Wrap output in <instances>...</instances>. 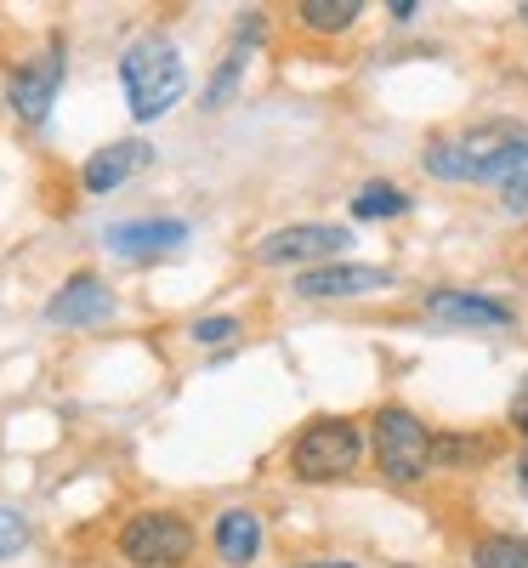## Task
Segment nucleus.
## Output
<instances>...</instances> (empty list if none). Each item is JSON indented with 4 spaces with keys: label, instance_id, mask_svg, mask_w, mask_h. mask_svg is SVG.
Returning a JSON list of instances; mask_svg holds the SVG:
<instances>
[{
    "label": "nucleus",
    "instance_id": "obj_1",
    "mask_svg": "<svg viewBox=\"0 0 528 568\" xmlns=\"http://www.w3.org/2000/svg\"><path fill=\"white\" fill-rule=\"evenodd\" d=\"M420 165H426V176H444V182H511L528 165V125L495 120L466 136L431 142Z\"/></svg>",
    "mask_w": 528,
    "mask_h": 568
},
{
    "label": "nucleus",
    "instance_id": "obj_2",
    "mask_svg": "<svg viewBox=\"0 0 528 568\" xmlns=\"http://www.w3.org/2000/svg\"><path fill=\"white\" fill-rule=\"evenodd\" d=\"M120 85H125L131 114L149 125V120H160V114H171L182 103L187 69H182L176 45L165 34H142V40L125 45V58H120Z\"/></svg>",
    "mask_w": 528,
    "mask_h": 568
},
{
    "label": "nucleus",
    "instance_id": "obj_3",
    "mask_svg": "<svg viewBox=\"0 0 528 568\" xmlns=\"http://www.w3.org/2000/svg\"><path fill=\"white\" fill-rule=\"evenodd\" d=\"M364 455V433L358 420H342V415H318L307 420L296 444H291V471L302 484H342L353 478V466Z\"/></svg>",
    "mask_w": 528,
    "mask_h": 568
},
{
    "label": "nucleus",
    "instance_id": "obj_4",
    "mask_svg": "<svg viewBox=\"0 0 528 568\" xmlns=\"http://www.w3.org/2000/svg\"><path fill=\"white\" fill-rule=\"evenodd\" d=\"M369 449H375V466H380V478H387V484H420L431 471V433H426V420L409 415L404 404L375 409Z\"/></svg>",
    "mask_w": 528,
    "mask_h": 568
},
{
    "label": "nucleus",
    "instance_id": "obj_5",
    "mask_svg": "<svg viewBox=\"0 0 528 568\" xmlns=\"http://www.w3.org/2000/svg\"><path fill=\"white\" fill-rule=\"evenodd\" d=\"M120 557L131 568H182L194 557V524L182 511H136L120 529Z\"/></svg>",
    "mask_w": 528,
    "mask_h": 568
},
{
    "label": "nucleus",
    "instance_id": "obj_6",
    "mask_svg": "<svg viewBox=\"0 0 528 568\" xmlns=\"http://www.w3.org/2000/svg\"><path fill=\"white\" fill-rule=\"evenodd\" d=\"M347 245H353L347 227H335V222H296V227L267 233V240L256 245V262H267V267H318V262H335Z\"/></svg>",
    "mask_w": 528,
    "mask_h": 568
},
{
    "label": "nucleus",
    "instance_id": "obj_7",
    "mask_svg": "<svg viewBox=\"0 0 528 568\" xmlns=\"http://www.w3.org/2000/svg\"><path fill=\"white\" fill-rule=\"evenodd\" d=\"M63 74H69V45H63V40H52L40 58H29V63L12 74V85H7L12 114H18V120H29V125H40L45 114H52V103H58Z\"/></svg>",
    "mask_w": 528,
    "mask_h": 568
},
{
    "label": "nucleus",
    "instance_id": "obj_8",
    "mask_svg": "<svg viewBox=\"0 0 528 568\" xmlns=\"http://www.w3.org/2000/svg\"><path fill=\"white\" fill-rule=\"evenodd\" d=\"M387 284H393L387 267H369V262H318V267H302L296 296H307V302H342V296H375V291H387Z\"/></svg>",
    "mask_w": 528,
    "mask_h": 568
},
{
    "label": "nucleus",
    "instance_id": "obj_9",
    "mask_svg": "<svg viewBox=\"0 0 528 568\" xmlns=\"http://www.w3.org/2000/svg\"><path fill=\"white\" fill-rule=\"evenodd\" d=\"M103 245L125 262H149V256H171L187 245V222L176 216H142V222H114L103 233Z\"/></svg>",
    "mask_w": 528,
    "mask_h": 568
},
{
    "label": "nucleus",
    "instance_id": "obj_10",
    "mask_svg": "<svg viewBox=\"0 0 528 568\" xmlns=\"http://www.w3.org/2000/svg\"><path fill=\"white\" fill-rule=\"evenodd\" d=\"M114 313V291L98 278V273H74L63 291L45 302V318L63 324V329H85V324H103Z\"/></svg>",
    "mask_w": 528,
    "mask_h": 568
},
{
    "label": "nucleus",
    "instance_id": "obj_11",
    "mask_svg": "<svg viewBox=\"0 0 528 568\" xmlns=\"http://www.w3.org/2000/svg\"><path fill=\"white\" fill-rule=\"evenodd\" d=\"M154 160V149L142 136H125V142H109V149H98L85 165H80V187L85 194H114L120 182H131L142 165Z\"/></svg>",
    "mask_w": 528,
    "mask_h": 568
},
{
    "label": "nucleus",
    "instance_id": "obj_12",
    "mask_svg": "<svg viewBox=\"0 0 528 568\" xmlns=\"http://www.w3.org/2000/svg\"><path fill=\"white\" fill-rule=\"evenodd\" d=\"M426 313L444 318V324H460V329H511V318H517L506 302L477 296V291H431Z\"/></svg>",
    "mask_w": 528,
    "mask_h": 568
},
{
    "label": "nucleus",
    "instance_id": "obj_13",
    "mask_svg": "<svg viewBox=\"0 0 528 568\" xmlns=\"http://www.w3.org/2000/svg\"><path fill=\"white\" fill-rule=\"evenodd\" d=\"M211 540H216V557H222L227 568H251L256 551H262V517H256L251 506H227V511L216 517Z\"/></svg>",
    "mask_w": 528,
    "mask_h": 568
},
{
    "label": "nucleus",
    "instance_id": "obj_14",
    "mask_svg": "<svg viewBox=\"0 0 528 568\" xmlns=\"http://www.w3.org/2000/svg\"><path fill=\"white\" fill-rule=\"evenodd\" d=\"M296 18L313 34H347L364 18V0H296Z\"/></svg>",
    "mask_w": 528,
    "mask_h": 568
},
{
    "label": "nucleus",
    "instance_id": "obj_15",
    "mask_svg": "<svg viewBox=\"0 0 528 568\" xmlns=\"http://www.w3.org/2000/svg\"><path fill=\"white\" fill-rule=\"evenodd\" d=\"M404 211H409V194H404L398 182H364L358 194H353V216L358 222H393Z\"/></svg>",
    "mask_w": 528,
    "mask_h": 568
},
{
    "label": "nucleus",
    "instance_id": "obj_16",
    "mask_svg": "<svg viewBox=\"0 0 528 568\" xmlns=\"http://www.w3.org/2000/svg\"><path fill=\"white\" fill-rule=\"evenodd\" d=\"M251 45H256V40H238V34H233L222 69H216L211 85H205V109H227V98L238 91V74H245V63H251Z\"/></svg>",
    "mask_w": 528,
    "mask_h": 568
},
{
    "label": "nucleus",
    "instance_id": "obj_17",
    "mask_svg": "<svg viewBox=\"0 0 528 568\" xmlns=\"http://www.w3.org/2000/svg\"><path fill=\"white\" fill-rule=\"evenodd\" d=\"M495 455L489 438H477V433H444V438H431V466H484Z\"/></svg>",
    "mask_w": 528,
    "mask_h": 568
},
{
    "label": "nucleus",
    "instance_id": "obj_18",
    "mask_svg": "<svg viewBox=\"0 0 528 568\" xmlns=\"http://www.w3.org/2000/svg\"><path fill=\"white\" fill-rule=\"evenodd\" d=\"M471 568H528V535H484L471 546Z\"/></svg>",
    "mask_w": 528,
    "mask_h": 568
},
{
    "label": "nucleus",
    "instance_id": "obj_19",
    "mask_svg": "<svg viewBox=\"0 0 528 568\" xmlns=\"http://www.w3.org/2000/svg\"><path fill=\"white\" fill-rule=\"evenodd\" d=\"M23 546H29V524H23V517H18L12 506H0V562L18 557Z\"/></svg>",
    "mask_w": 528,
    "mask_h": 568
},
{
    "label": "nucleus",
    "instance_id": "obj_20",
    "mask_svg": "<svg viewBox=\"0 0 528 568\" xmlns=\"http://www.w3.org/2000/svg\"><path fill=\"white\" fill-rule=\"evenodd\" d=\"M200 347H222V342H233L238 336V318H227V313H216V318H200L194 329H187Z\"/></svg>",
    "mask_w": 528,
    "mask_h": 568
},
{
    "label": "nucleus",
    "instance_id": "obj_21",
    "mask_svg": "<svg viewBox=\"0 0 528 568\" xmlns=\"http://www.w3.org/2000/svg\"><path fill=\"white\" fill-rule=\"evenodd\" d=\"M500 211H506V216H522V211H528V165H522L511 182H500Z\"/></svg>",
    "mask_w": 528,
    "mask_h": 568
},
{
    "label": "nucleus",
    "instance_id": "obj_22",
    "mask_svg": "<svg viewBox=\"0 0 528 568\" xmlns=\"http://www.w3.org/2000/svg\"><path fill=\"white\" fill-rule=\"evenodd\" d=\"M506 420H511V433H522V438H528V375H522V387H517V398H511Z\"/></svg>",
    "mask_w": 528,
    "mask_h": 568
},
{
    "label": "nucleus",
    "instance_id": "obj_23",
    "mask_svg": "<svg viewBox=\"0 0 528 568\" xmlns=\"http://www.w3.org/2000/svg\"><path fill=\"white\" fill-rule=\"evenodd\" d=\"M387 12H393L398 23H409V18L420 12V0H387Z\"/></svg>",
    "mask_w": 528,
    "mask_h": 568
},
{
    "label": "nucleus",
    "instance_id": "obj_24",
    "mask_svg": "<svg viewBox=\"0 0 528 568\" xmlns=\"http://www.w3.org/2000/svg\"><path fill=\"white\" fill-rule=\"evenodd\" d=\"M517 489H522V495H528V449H522V455H517Z\"/></svg>",
    "mask_w": 528,
    "mask_h": 568
},
{
    "label": "nucleus",
    "instance_id": "obj_25",
    "mask_svg": "<svg viewBox=\"0 0 528 568\" xmlns=\"http://www.w3.org/2000/svg\"><path fill=\"white\" fill-rule=\"evenodd\" d=\"M302 568H358V562H302Z\"/></svg>",
    "mask_w": 528,
    "mask_h": 568
},
{
    "label": "nucleus",
    "instance_id": "obj_26",
    "mask_svg": "<svg viewBox=\"0 0 528 568\" xmlns=\"http://www.w3.org/2000/svg\"><path fill=\"white\" fill-rule=\"evenodd\" d=\"M517 12H522V23H528V0H522V7H517Z\"/></svg>",
    "mask_w": 528,
    "mask_h": 568
}]
</instances>
